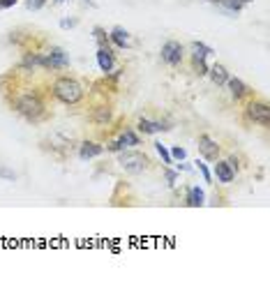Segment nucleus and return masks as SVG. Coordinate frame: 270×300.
I'll return each instance as SVG.
<instances>
[{
    "label": "nucleus",
    "instance_id": "f257e3e1",
    "mask_svg": "<svg viewBox=\"0 0 270 300\" xmlns=\"http://www.w3.org/2000/svg\"><path fill=\"white\" fill-rule=\"evenodd\" d=\"M51 88V97L56 102L65 104V106H76L81 104V99L86 97V90L74 77H56L53 81L49 83Z\"/></svg>",
    "mask_w": 270,
    "mask_h": 300
},
{
    "label": "nucleus",
    "instance_id": "f03ea898",
    "mask_svg": "<svg viewBox=\"0 0 270 300\" xmlns=\"http://www.w3.org/2000/svg\"><path fill=\"white\" fill-rule=\"evenodd\" d=\"M243 123L245 125L268 127L270 125V106H268V102H265V99H259L256 95H252L249 99H245Z\"/></svg>",
    "mask_w": 270,
    "mask_h": 300
},
{
    "label": "nucleus",
    "instance_id": "7ed1b4c3",
    "mask_svg": "<svg viewBox=\"0 0 270 300\" xmlns=\"http://www.w3.org/2000/svg\"><path fill=\"white\" fill-rule=\"evenodd\" d=\"M118 164L127 173H143V171L150 169L152 162L146 153H139V150H120Z\"/></svg>",
    "mask_w": 270,
    "mask_h": 300
},
{
    "label": "nucleus",
    "instance_id": "20e7f679",
    "mask_svg": "<svg viewBox=\"0 0 270 300\" xmlns=\"http://www.w3.org/2000/svg\"><path fill=\"white\" fill-rule=\"evenodd\" d=\"M42 148L44 150H51V155H53L56 159H60V162H65L67 155L72 153V148H74V141L72 139H67L65 134H51L46 141H42Z\"/></svg>",
    "mask_w": 270,
    "mask_h": 300
},
{
    "label": "nucleus",
    "instance_id": "39448f33",
    "mask_svg": "<svg viewBox=\"0 0 270 300\" xmlns=\"http://www.w3.org/2000/svg\"><path fill=\"white\" fill-rule=\"evenodd\" d=\"M70 65V55L65 49L60 46H49V49L42 53V67L46 72H56V70H65Z\"/></svg>",
    "mask_w": 270,
    "mask_h": 300
},
{
    "label": "nucleus",
    "instance_id": "423d86ee",
    "mask_svg": "<svg viewBox=\"0 0 270 300\" xmlns=\"http://www.w3.org/2000/svg\"><path fill=\"white\" fill-rule=\"evenodd\" d=\"M88 118H90L92 125L97 127H109L111 123H114V106H111V102H95L90 106V113H88Z\"/></svg>",
    "mask_w": 270,
    "mask_h": 300
},
{
    "label": "nucleus",
    "instance_id": "0eeeda50",
    "mask_svg": "<svg viewBox=\"0 0 270 300\" xmlns=\"http://www.w3.org/2000/svg\"><path fill=\"white\" fill-rule=\"evenodd\" d=\"M183 55H185V49L183 44L176 42V39H169V42H164L162 46V60L167 63L169 67H178L180 63H183Z\"/></svg>",
    "mask_w": 270,
    "mask_h": 300
},
{
    "label": "nucleus",
    "instance_id": "6e6552de",
    "mask_svg": "<svg viewBox=\"0 0 270 300\" xmlns=\"http://www.w3.org/2000/svg\"><path fill=\"white\" fill-rule=\"evenodd\" d=\"M139 143H141L139 134H136L132 127H125V130L118 134V139L111 141L106 148L109 150H114V153H120V150H125V148H134V146H139Z\"/></svg>",
    "mask_w": 270,
    "mask_h": 300
},
{
    "label": "nucleus",
    "instance_id": "1a4fd4ad",
    "mask_svg": "<svg viewBox=\"0 0 270 300\" xmlns=\"http://www.w3.org/2000/svg\"><path fill=\"white\" fill-rule=\"evenodd\" d=\"M199 153L203 155V159L215 162V159H220V143H217L215 139H210L208 134H201L199 137Z\"/></svg>",
    "mask_w": 270,
    "mask_h": 300
},
{
    "label": "nucleus",
    "instance_id": "9d476101",
    "mask_svg": "<svg viewBox=\"0 0 270 300\" xmlns=\"http://www.w3.org/2000/svg\"><path fill=\"white\" fill-rule=\"evenodd\" d=\"M227 86H229V90H231V97L233 99H238V102H245V99H249L252 97V88L247 86L245 81H240V79H233V77H229L227 79Z\"/></svg>",
    "mask_w": 270,
    "mask_h": 300
},
{
    "label": "nucleus",
    "instance_id": "9b49d317",
    "mask_svg": "<svg viewBox=\"0 0 270 300\" xmlns=\"http://www.w3.org/2000/svg\"><path fill=\"white\" fill-rule=\"evenodd\" d=\"M215 178L220 180L222 185H229V183H233V178H236V171L231 169V166H229V162L227 159H215Z\"/></svg>",
    "mask_w": 270,
    "mask_h": 300
},
{
    "label": "nucleus",
    "instance_id": "f8f14e48",
    "mask_svg": "<svg viewBox=\"0 0 270 300\" xmlns=\"http://www.w3.org/2000/svg\"><path fill=\"white\" fill-rule=\"evenodd\" d=\"M97 65L104 74L114 72V65H116V53L114 49H104V46H97Z\"/></svg>",
    "mask_w": 270,
    "mask_h": 300
},
{
    "label": "nucleus",
    "instance_id": "ddd939ff",
    "mask_svg": "<svg viewBox=\"0 0 270 300\" xmlns=\"http://www.w3.org/2000/svg\"><path fill=\"white\" fill-rule=\"evenodd\" d=\"M104 150H106V148H104L102 143H97V141H83L81 146H79V157L81 159H92V157H99Z\"/></svg>",
    "mask_w": 270,
    "mask_h": 300
},
{
    "label": "nucleus",
    "instance_id": "4468645a",
    "mask_svg": "<svg viewBox=\"0 0 270 300\" xmlns=\"http://www.w3.org/2000/svg\"><path fill=\"white\" fill-rule=\"evenodd\" d=\"M109 39H111V44H114L116 49H127V46H130V33H127L123 26H116L114 30L109 33Z\"/></svg>",
    "mask_w": 270,
    "mask_h": 300
},
{
    "label": "nucleus",
    "instance_id": "2eb2a0df",
    "mask_svg": "<svg viewBox=\"0 0 270 300\" xmlns=\"http://www.w3.org/2000/svg\"><path fill=\"white\" fill-rule=\"evenodd\" d=\"M208 77H210V81L215 83V86H227L229 72H227V67H224V65L215 63L212 67H208Z\"/></svg>",
    "mask_w": 270,
    "mask_h": 300
},
{
    "label": "nucleus",
    "instance_id": "dca6fc26",
    "mask_svg": "<svg viewBox=\"0 0 270 300\" xmlns=\"http://www.w3.org/2000/svg\"><path fill=\"white\" fill-rule=\"evenodd\" d=\"M136 130H139L141 134H157V132H164L167 127H164L162 123H157V120L139 118V123H136Z\"/></svg>",
    "mask_w": 270,
    "mask_h": 300
},
{
    "label": "nucleus",
    "instance_id": "f3484780",
    "mask_svg": "<svg viewBox=\"0 0 270 300\" xmlns=\"http://www.w3.org/2000/svg\"><path fill=\"white\" fill-rule=\"evenodd\" d=\"M203 203H205L203 190H199V187H189L187 190V206L189 208H201Z\"/></svg>",
    "mask_w": 270,
    "mask_h": 300
},
{
    "label": "nucleus",
    "instance_id": "a211bd4d",
    "mask_svg": "<svg viewBox=\"0 0 270 300\" xmlns=\"http://www.w3.org/2000/svg\"><path fill=\"white\" fill-rule=\"evenodd\" d=\"M210 53H212V49H210V46H205L203 42H192V58L205 60Z\"/></svg>",
    "mask_w": 270,
    "mask_h": 300
},
{
    "label": "nucleus",
    "instance_id": "6ab92c4d",
    "mask_svg": "<svg viewBox=\"0 0 270 300\" xmlns=\"http://www.w3.org/2000/svg\"><path fill=\"white\" fill-rule=\"evenodd\" d=\"M215 3H217V5H220L224 12H227V14H238V12L245 7L240 0H215Z\"/></svg>",
    "mask_w": 270,
    "mask_h": 300
},
{
    "label": "nucleus",
    "instance_id": "aec40b11",
    "mask_svg": "<svg viewBox=\"0 0 270 300\" xmlns=\"http://www.w3.org/2000/svg\"><path fill=\"white\" fill-rule=\"evenodd\" d=\"M92 37L97 42V46H104V49H111V39H109V33L104 28H92Z\"/></svg>",
    "mask_w": 270,
    "mask_h": 300
},
{
    "label": "nucleus",
    "instance_id": "412c9836",
    "mask_svg": "<svg viewBox=\"0 0 270 300\" xmlns=\"http://www.w3.org/2000/svg\"><path fill=\"white\" fill-rule=\"evenodd\" d=\"M192 67H194V74H199V77H205V74H208V65H205V60L192 58Z\"/></svg>",
    "mask_w": 270,
    "mask_h": 300
},
{
    "label": "nucleus",
    "instance_id": "4be33fe9",
    "mask_svg": "<svg viewBox=\"0 0 270 300\" xmlns=\"http://www.w3.org/2000/svg\"><path fill=\"white\" fill-rule=\"evenodd\" d=\"M155 150L159 153V157H162V162H164V164H171V162H173V159H171V153L167 150V146H162L159 141L155 143Z\"/></svg>",
    "mask_w": 270,
    "mask_h": 300
},
{
    "label": "nucleus",
    "instance_id": "5701e85b",
    "mask_svg": "<svg viewBox=\"0 0 270 300\" xmlns=\"http://www.w3.org/2000/svg\"><path fill=\"white\" fill-rule=\"evenodd\" d=\"M46 3H49V0H26V7L30 12H37V10H42Z\"/></svg>",
    "mask_w": 270,
    "mask_h": 300
},
{
    "label": "nucleus",
    "instance_id": "b1692460",
    "mask_svg": "<svg viewBox=\"0 0 270 300\" xmlns=\"http://www.w3.org/2000/svg\"><path fill=\"white\" fill-rule=\"evenodd\" d=\"M196 169L201 171V175H203L205 183H212V175H210V171H208V166H205L203 162H199V159H196Z\"/></svg>",
    "mask_w": 270,
    "mask_h": 300
},
{
    "label": "nucleus",
    "instance_id": "393cba45",
    "mask_svg": "<svg viewBox=\"0 0 270 300\" xmlns=\"http://www.w3.org/2000/svg\"><path fill=\"white\" fill-rule=\"evenodd\" d=\"M185 157H187V153H185V148L173 146V150H171V159H178V162H183Z\"/></svg>",
    "mask_w": 270,
    "mask_h": 300
},
{
    "label": "nucleus",
    "instance_id": "a878e982",
    "mask_svg": "<svg viewBox=\"0 0 270 300\" xmlns=\"http://www.w3.org/2000/svg\"><path fill=\"white\" fill-rule=\"evenodd\" d=\"M164 173H167V185L169 187H173V185H176V180H178V173H176V171H164Z\"/></svg>",
    "mask_w": 270,
    "mask_h": 300
},
{
    "label": "nucleus",
    "instance_id": "bb28decb",
    "mask_svg": "<svg viewBox=\"0 0 270 300\" xmlns=\"http://www.w3.org/2000/svg\"><path fill=\"white\" fill-rule=\"evenodd\" d=\"M0 178H7V180H17V173L10 169H5V166H0Z\"/></svg>",
    "mask_w": 270,
    "mask_h": 300
},
{
    "label": "nucleus",
    "instance_id": "cd10ccee",
    "mask_svg": "<svg viewBox=\"0 0 270 300\" xmlns=\"http://www.w3.org/2000/svg\"><path fill=\"white\" fill-rule=\"evenodd\" d=\"M76 19H63V21H60V28H63V30H67V28H74L76 26Z\"/></svg>",
    "mask_w": 270,
    "mask_h": 300
},
{
    "label": "nucleus",
    "instance_id": "c85d7f7f",
    "mask_svg": "<svg viewBox=\"0 0 270 300\" xmlns=\"http://www.w3.org/2000/svg\"><path fill=\"white\" fill-rule=\"evenodd\" d=\"M19 0H0V10H10V7H14Z\"/></svg>",
    "mask_w": 270,
    "mask_h": 300
},
{
    "label": "nucleus",
    "instance_id": "c756f323",
    "mask_svg": "<svg viewBox=\"0 0 270 300\" xmlns=\"http://www.w3.org/2000/svg\"><path fill=\"white\" fill-rule=\"evenodd\" d=\"M192 166H187V164H178V171H189Z\"/></svg>",
    "mask_w": 270,
    "mask_h": 300
},
{
    "label": "nucleus",
    "instance_id": "7c9ffc66",
    "mask_svg": "<svg viewBox=\"0 0 270 300\" xmlns=\"http://www.w3.org/2000/svg\"><path fill=\"white\" fill-rule=\"evenodd\" d=\"M240 3H243V5H247V3H252V0H240Z\"/></svg>",
    "mask_w": 270,
    "mask_h": 300
},
{
    "label": "nucleus",
    "instance_id": "2f4dec72",
    "mask_svg": "<svg viewBox=\"0 0 270 300\" xmlns=\"http://www.w3.org/2000/svg\"><path fill=\"white\" fill-rule=\"evenodd\" d=\"M56 3H58V5H60V3H65V0H56Z\"/></svg>",
    "mask_w": 270,
    "mask_h": 300
},
{
    "label": "nucleus",
    "instance_id": "473e14b6",
    "mask_svg": "<svg viewBox=\"0 0 270 300\" xmlns=\"http://www.w3.org/2000/svg\"><path fill=\"white\" fill-rule=\"evenodd\" d=\"M208 3H215V0H208Z\"/></svg>",
    "mask_w": 270,
    "mask_h": 300
}]
</instances>
